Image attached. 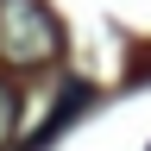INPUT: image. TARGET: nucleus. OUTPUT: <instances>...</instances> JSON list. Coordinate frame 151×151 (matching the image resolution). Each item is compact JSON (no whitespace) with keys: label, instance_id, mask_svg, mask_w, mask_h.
Here are the masks:
<instances>
[{"label":"nucleus","instance_id":"f257e3e1","mask_svg":"<svg viewBox=\"0 0 151 151\" xmlns=\"http://www.w3.org/2000/svg\"><path fill=\"white\" fill-rule=\"evenodd\" d=\"M0 57L13 69H44L63 57V25L44 0H0Z\"/></svg>","mask_w":151,"mask_h":151},{"label":"nucleus","instance_id":"f03ea898","mask_svg":"<svg viewBox=\"0 0 151 151\" xmlns=\"http://www.w3.org/2000/svg\"><path fill=\"white\" fill-rule=\"evenodd\" d=\"M88 101H94V88H88V82H69V94H63V107H57V113H50V120H44V132H38V139H32L25 151H44V145H50V139H57V132H63V126L76 120V113H82V107H88Z\"/></svg>","mask_w":151,"mask_h":151},{"label":"nucleus","instance_id":"7ed1b4c3","mask_svg":"<svg viewBox=\"0 0 151 151\" xmlns=\"http://www.w3.org/2000/svg\"><path fill=\"white\" fill-rule=\"evenodd\" d=\"M13 132H19V88H13V82H0V145H6Z\"/></svg>","mask_w":151,"mask_h":151}]
</instances>
